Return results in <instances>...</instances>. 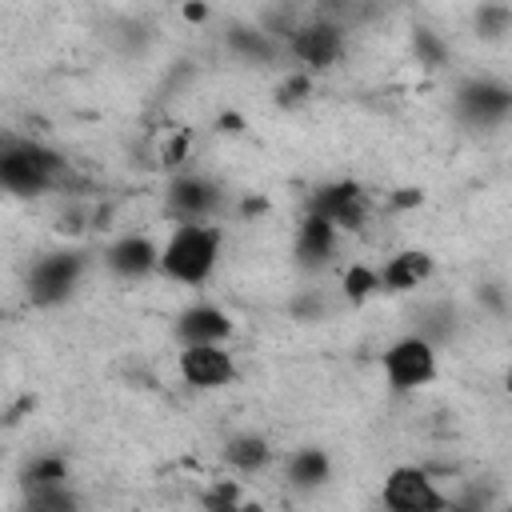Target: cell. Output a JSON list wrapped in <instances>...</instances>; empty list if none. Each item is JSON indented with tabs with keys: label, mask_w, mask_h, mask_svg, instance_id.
I'll return each mask as SVG.
<instances>
[{
	"label": "cell",
	"mask_w": 512,
	"mask_h": 512,
	"mask_svg": "<svg viewBox=\"0 0 512 512\" xmlns=\"http://www.w3.org/2000/svg\"><path fill=\"white\" fill-rule=\"evenodd\" d=\"M308 212L328 220L336 232H360L368 220V192L356 180H332L308 196Z\"/></svg>",
	"instance_id": "ba28073f"
},
{
	"label": "cell",
	"mask_w": 512,
	"mask_h": 512,
	"mask_svg": "<svg viewBox=\"0 0 512 512\" xmlns=\"http://www.w3.org/2000/svg\"><path fill=\"white\" fill-rule=\"evenodd\" d=\"M188 148H192V136H188V132H180V136H176V140H168V148L160 152V164H168V168L184 164V160H188Z\"/></svg>",
	"instance_id": "d4e9b609"
},
{
	"label": "cell",
	"mask_w": 512,
	"mask_h": 512,
	"mask_svg": "<svg viewBox=\"0 0 512 512\" xmlns=\"http://www.w3.org/2000/svg\"><path fill=\"white\" fill-rule=\"evenodd\" d=\"M336 244H340V232H336L328 220H320V216L304 212V220L296 224V244H292L296 264H300L304 272L324 268V264L336 256Z\"/></svg>",
	"instance_id": "4fadbf2b"
},
{
	"label": "cell",
	"mask_w": 512,
	"mask_h": 512,
	"mask_svg": "<svg viewBox=\"0 0 512 512\" xmlns=\"http://www.w3.org/2000/svg\"><path fill=\"white\" fill-rule=\"evenodd\" d=\"M412 52H416V64H424V68H444L448 64V44L432 28H416L412 32Z\"/></svg>",
	"instance_id": "ffe728a7"
},
{
	"label": "cell",
	"mask_w": 512,
	"mask_h": 512,
	"mask_svg": "<svg viewBox=\"0 0 512 512\" xmlns=\"http://www.w3.org/2000/svg\"><path fill=\"white\" fill-rule=\"evenodd\" d=\"M64 176H68V160L56 148L16 136V132L0 136V192L40 196V192L60 188Z\"/></svg>",
	"instance_id": "6da1fadb"
},
{
	"label": "cell",
	"mask_w": 512,
	"mask_h": 512,
	"mask_svg": "<svg viewBox=\"0 0 512 512\" xmlns=\"http://www.w3.org/2000/svg\"><path fill=\"white\" fill-rule=\"evenodd\" d=\"M232 336V316L216 304H192L176 316V340L180 348H196V344H228Z\"/></svg>",
	"instance_id": "7c38bea8"
},
{
	"label": "cell",
	"mask_w": 512,
	"mask_h": 512,
	"mask_svg": "<svg viewBox=\"0 0 512 512\" xmlns=\"http://www.w3.org/2000/svg\"><path fill=\"white\" fill-rule=\"evenodd\" d=\"M68 476H72V468H68V460L64 456H56V452H44V456H36L28 468H24V492H36V488H60V484H68Z\"/></svg>",
	"instance_id": "ac0fdd59"
},
{
	"label": "cell",
	"mask_w": 512,
	"mask_h": 512,
	"mask_svg": "<svg viewBox=\"0 0 512 512\" xmlns=\"http://www.w3.org/2000/svg\"><path fill=\"white\" fill-rule=\"evenodd\" d=\"M176 368H180V380L200 388V392H212V388H228L236 384V360L224 344H196V348H180L176 356Z\"/></svg>",
	"instance_id": "30bf717a"
},
{
	"label": "cell",
	"mask_w": 512,
	"mask_h": 512,
	"mask_svg": "<svg viewBox=\"0 0 512 512\" xmlns=\"http://www.w3.org/2000/svg\"><path fill=\"white\" fill-rule=\"evenodd\" d=\"M372 292H380L376 268H368V264H352V268L344 272V296H348L352 304H360V300H368Z\"/></svg>",
	"instance_id": "44dd1931"
},
{
	"label": "cell",
	"mask_w": 512,
	"mask_h": 512,
	"mask_svg": "<svg viewBox=\"0 0 512 512\" xmlns=\"http://www.w3.org/2000/svg\"><path fill=\"white\" fill-rule=\"evenodd\" d=\"M244 212L252 216V212H264V200H244Z\"/></svg>",
	"instance_id": "f546056e"
},
{
	"label": "cell",
	"mask_w": 512,
	"mask_h": 512,
	"mask_svg": "<svg viewBox=\"0 0 512 512\" xmlns=\"http://www.w3.org/2000/svg\"><path fill=\"white\" fill-rule=\"evenodd\" d=\"M420 200H424V192H420V188H396L388 204H392V208H416Z\"/></svg>",
	"instance_id": "484cf974"
},
{
	"label": "cell",
	"mask_w": 512,
	"mask_h": 512,
	"mask_svg": "<svg viewBox=\"0 0 512 512\" xmlns=\"http://www.w3.org/2000/svg\"><path fill=\"white\" fill-rule=\"evenodd\" d=\"M508 24H512V8L508 4H484L476 12V32L480 36H500V32H508Z\"/></svg>",
	"instance_id": "603a6c76"
},
{
	"label": "cell",
	"mask_w": 512,
	"mask_h": 512,
	"mask_svg": "<svg viewBox=\"0 0 512 512\" xmlns=\"http://www.w3.org/2000/svg\"><path fill=\"white\" fill-rule=\"evenodd\" d=\"M240 128H244V120H240V116H232V112H224V116H220V132H240Z\"/></svg>",
	"instance_id": "83f0119b"
},
{
	"label": "cell",
	"mask_w": 512,
	"mask_h": 512,
	"mask_svg": "<svg viewBox=\"0 0 512 512\" xmlns=\"http://www.w3.org/2000/svg\"><path fill=\"white\" fill-rule=\"evenodd\" d=\"M180 16H184L188 24H204V20L212 16V8H208V4H184V8H180Z\"/></svg>",
	"instance_id": "4316f807"
},
{
	"label": "cell",
	"mask_w": 512,
	"mask_h": 512,
	"mask_svg": "<svg viewBox=\"0 0 512 512\" xmlns=\"http://www.w3.org/2000/svg\"><path fill=\"white\" fill-rule=\"evenodd\" d=\"M284 476H288V484L296 492H316V488H324L332 480V456L324 448H316V444L296 448L288 456V464H284Z\"/></svg>",
	"instance_id": "9a60e30c"
},
{
	"label": "cell",
	"mask_w": 512,
	"mask_h": 512,
	"mask_svg": "<svg viewBox=\"0 0 512 512\" xmlns=\"http://www.w3.org/2000/svg\"><path fill=\"white\" fill-rule=\"evenodd\" d=\"M20 512H80V496L72 492V484L36 488V492H24V508Z\"/></svg>",
	"instance_id": "d6986e66"
},
{
	"label": "cell",
	"mask_w": 512,
	"mask_h": 512,
	"mask_svg": "<svg viewBox=\"0 0 512 512\" xmlns=\"http://www.w3.org/2000/svg\"><path fill=\"white\" fill-rule=\"evenodd\" d=\"M380 504L384 512H444L448 496L440 492L428 468L396 464L380 484Z\"/></svg>",
	"instance_id": "5b68a950"
},
{
	"label": "cell",
	"mask_w": 512,
	"mask_h": 512,
	"mask_svg": "<svg viewBox=\"0 0 512 512\" xmlns=\"http://www.w3.org/2000/svg\"><path fill=\"white\" fill-rule=\"evenodd\" d=\"M236 512H264V504H256V500H240Z\"/></svg>",
	"instance_id": "f1b7e54d"
},
{
	"label": "cell",
	"mask_w": 512,
	"mask_h": 512,
	"mask_svg": "<svg viewBox=\"0 0 512 512\" xmlns=\"http://www.w3.org/2000/svg\"><path fill=\"white\" fill-rule=\"evenodd\" d=\"M164 204L176 216V224H212V216L224 204V192L200 172H180V176H172Z\"/></svg>",
	"instance_id": "9c48e42d"
},
{
	"label": "cell",
	"mask_w": 512,
	"mask_h": 512,
	"mask_svg": "<svg viewBox=\"0 0 512 512\" xmlns=\"http://www.w3.org/2000/svg\"><path fill=\"white\" fill-rule=\"evenodd\" d=\"M288 56L300 64V72H324L332 68L340 56H344V28L332 24V20H308V24H296L284 40Z\"/></svg>",
	"instance_id": "52a82bcc"
},
{
	"label": "cell",
	"mask_w": 512,
	"mask_h": 512,
	"mask_svg": "<svg viewBox=\"0 0 512 512\" xmlns=\"http://www.w3.org/2000/svg\"><path fill=\"white\" fill-rule=\"evenodd\" d=\"M312 96V76L308 72H288L284 80H280V88H276V104L280 108H296V104H304Z\"/></svg>",
	"instance_id": "7402d4cb"
},
{
	"label": "cell",
	"mask_w": 512,
	"mask_h": 512,
	"mask_svg": "<svg viewBox=\"0 0 512 512\" xmlns=\"http://www.w3.org/2000/svg\"><path fill=\"white\" fill-rule=\"evenodd\" d=\"M84 268H88V256H84L80 248H56V252H44V256L28 268V300L40 304V308L64 304V300L80 288Z\"/></svg>",
	"instance_id": "3957f363"
},
{
	"label": "cell",
	"mask_w": 512,
	"mask_h": 512,
	"mask_svg": "<svg viewBox=\"0 0 512 512\" xmlns=\"http://www.w3.org/2000/svg\"><path fill=\"white\" fill-rule=\"evenodd\" d=\"M380 364H384V380H388L392 392H416V388L432 384L436 380V368H440L436 364V344H428L416 332L392 340Z\"/></svg>",
	"instance_id": "277c9868"
},
{
	"label": "cell",
	"mask_w": 512,
	"mask_h": 512,
	"mask_svg": "<svg viewBox=\"0 0 512 512\" xmlns=\"http://www.w3.org/2000/svg\"><path fill=\"white\" fill-rule=\"evenodd\" d=\"M224 464L252 476V472H264L272 464V444L260 436V432H236L228 444H224Z\"/></svg>",
	"instance_id": "2e32d148"
},
{
	"label": "cell",
	"mask_w": 512,
	"mask_h": 512,
	"mask_svg": "<svg viewBox=\"0 0 512 512\" xmlns=\"http://www.w3.org/2000/svg\"><path fill=\"white\" fill-rule=\"evenodd\" d=\"M444 512H488V492H480V488H464L460 496H448Z\"/></svg>",
	"instance_id": "cb8c5ba5"
},
{
	"label": "cell",
	"mask_w": 512,
	"mask_h": 512,
	"mask_svg": "<svg viewBox=\"0 0 512 512\" xmlns=\"http://www.w3.org/2000/svg\"><path fill=\"white\" fill-rule=\"evenodd\" d=\"M104 268L120 280H144L160 268V244L152 236L128 232V236H120L104 248Z\"/></svg>",
	"instance_id": "8fae6325"
},
{
	"label": "cell",
	"mask_w": 512,
	"mask_h": 512,
	"mask_svg": "<svg viewBox=\"0 0 512 512\" xmlns=\"http://www.w3.org/2000/svg\"><path fill=\"white\" fill-rule=\"evenodd\" d=\"M432 272H436L432 252H424V248H404V252H396L384 268H376V280H380L384 292H412V288H420Z\"/></svg>",
	"instance_id": "5bb4252c"
},
{
	"label": "cell",
	"mask_w": 512,
	"mask_h": 512,
	"mask_svg": "<svg viewBox=\"0 0 512 512\" xmlns=\"http://www.w3.org/2000/svg\"><path fill=\"white\" fill-rule=\"evenodd\" d=\"M228 48L244 60H256V64H268L276 60L280 52V40L268 32V28H228Z\"/></svg>",
	"instance_id": "e0dca14e"
},
{
	"label": "cell",
	"mask_w": 512,
	"mask_h": 512,
	"mask_svg": "<svg viewBox=\"0 0 512 512\" xmlns=\"http://www.w3.org/2000/svg\"><path fill=\"white\" fill-rule=\"evenodd\" d=\"M452 108L472 128H500L512 112V88L504 80H492V76H472V80L456 84Z\"/></svg>",
	"instance_id": "8992f818"
},
{
	"label": "cell",
	"mask_w": 512,
	"mask_h": 512,
	"mask_svg": "<svg viewBox=\"0 0 512 512\" xmlns=\"http://www.w3.org/2000/svg\"><path fill=\"white\" fill-rule=\"evenodd\" d=\"M220 244H224V232L216 224H176L172 236L160 244V268L156 272L176 280V284L196 288L216 272Z\"/></svg>",
	"instance_id": "7a4b0ae2"
}]
</instances>
